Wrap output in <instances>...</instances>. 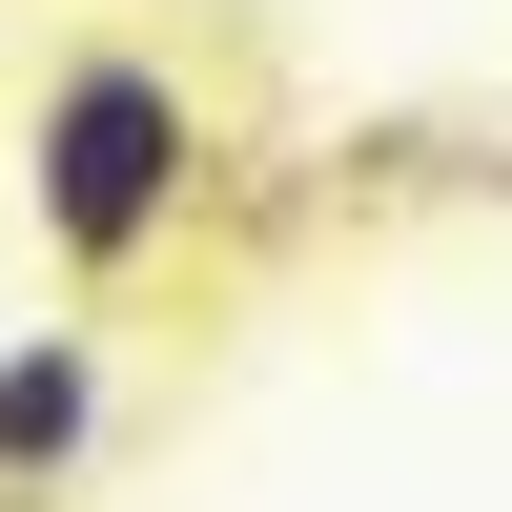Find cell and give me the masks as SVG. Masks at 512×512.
I'll list each match as a JSON object with an SVG mask.
<instances>
[{
	"label": "cell",
	"mask_w": 512,
	"mask_h": 512,
	"mask_svg": "<svg viewBox=\"0 0 512 512\" xmlns=\"http://www.w3.org/2000/svg\"><path fill=\"white\" fill-rule=\"evenodd\" d=\"M82 431H103V328H41V349H0V492H62Z\"/></svg>",
	"instance_id": "cell-2"
},
{
	"label": "cell",
	"mask_w": 512,
	"mask_h": 512,
	"mask_svg": "<svg viewBox=\"0 0 512 512\" xmlns=\"http://www.w3.org/2000/svg\"><path fill=\"white\" fill-rule=\"evenodd\" d=\"M205 205V103L164 41H62V82L21 103V226L62 246L82 287H144Z\"/></svg>",
	"instance_id": "cell-1"
}]
</instances>
